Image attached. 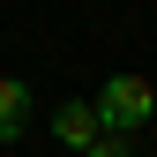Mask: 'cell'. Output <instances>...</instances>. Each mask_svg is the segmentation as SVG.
Wrapping results in <instances>:
<instances>
[{
    "instance_id": "1",
    "label": "cell",
    "mask_w": 157,
    "mask_h": 157,
    "mask_svg": "<svg viewBox=\"0 0 157 157\" xmlns=\"http://www.w3.org/2000/svg\"><path fill=\"white\" fill-rule=\"evenodd\" d=\"M90 112H97V135H142L157 120V90L142 82V75H112Z\"/></svg>"
},
{
    "instance_id": "2",
    "label": "cell",
    "mask_w": 157,
    "mask_h": 157,
    "mask_svg": "<svg viewBox=\"0 0 157 157\" xmlns=\"http://www.w3.org/2000/svg\"><path fill=\"white\" fill-rule=\"evenodd\" d=\"M23 135H30V90L0 75V150H15Z\"/></svg>"
},
{
    "instance_id": "3",
    "label": "cell",
    "mask_w": 157,
    "mask_h": 157,
    "mask_svg": "<svg viewBox=\"0 0 157 157\" xmlns=\"http://www.w3.org/2000/svg\"><path fill=\"white\" fill-rule=\"evenodd\" d=\"M52 135H60L67 150H90L97 142V112L82 105V97H67V105H52Z\"/></svg>"
},
{
    "instance_id": "4",
    "label": "cell",
    "mask_w": 157,
    "mask_h": 157,
    "mask_svg": "<svg viewBox=\"0 0 157 157\" xmlns=\"http://www.w3.org/2000/svg\"><path fill=\"white\" fill-rule=\"evenodd\" d=\"M82 157H135V135H97Z\"/></svg>"
}]
</instances>
